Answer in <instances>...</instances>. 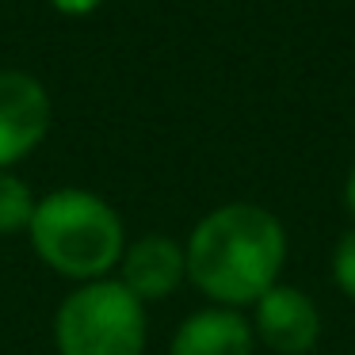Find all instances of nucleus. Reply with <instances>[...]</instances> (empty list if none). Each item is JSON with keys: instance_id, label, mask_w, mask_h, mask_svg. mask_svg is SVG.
I'll list each match as a JSON object with an SVG mask.
<instances>
[{"instance_id": "obj_1", "label": "nucleus", "mask_w": 355, "mask_h": 355, "mask_svg": "<svg viewBox=\"0 0 355 355\" xmlns=\"http://www.w3.org/2000/svg\"><path fill=\"white\" fill-rule=\"evenodd\" d=\"M283 256V225L263 207L233 202L195 225L187 245V275L214 302L245 306L275 286Z\"/></svg>"}, {"instance_id": "obj_5", "label": "nucleus", "mask_w": 355, "mask_h": 355, "mask_svg": "<svg viewBox=\"0 0 355 355\" xmlns=\"http://www.w3.org/2000/svg\"><path fill=\"white\" fill-rule=\"evenodd\" d=\"M256 329H260L263 344L275 347L279 355H306L317 344V321L313 302L294 286H271L268 294H260L256 306Z\"/></svg>"}, {"instance_id": "obj_7", "label": "nucleus", "mask_w": 355, "mask_h": 355, "mask_svg": "<svg viewBox=\"0 0 355 355\" xmlns=\"http://www.w3.org/2000/svg\"><path fill=\"white\" fill-rule=\"evenodd\" d=\"M172 355H252V332L237 313L202 309L180 324Z\"/></svg>"}, {"instance_id": "obj_2", "label": "nucleus", "mask_w": 355, "mask_h": 355, "mask_svg": "<svg viewBox=\"0 0 355 355\" xmlns=\"http://www.w3.org/2000/svg\"><path fill=\"white\" fill-rule=\"evenodd\" d=\"M27 233L42 263L69 279L96 283L123 260V222L92 191L65 187L39 199Z\"/></svg>"}, {"instance_id": "obj_8", "label": "nucleus", "mask_w": 355, "mask_h": 355, "mask_svg": "<svg viewBox=\"0 0 355 355\" xmlns=\"http://www.w3.org/2000/svg\"><path fill=\"white\" fill-rule=\"evenodd\" d=\"M35 199L27 184L12 172H0V233H19L31 225Z\"/></svg>"}, {"instance_id": "obj_4", "label": "nucleus", "mask_w": 355, "mask_h": 355, "mask_svg": "<svg viewBox=\"0 0 355 355\" xmlns=\"http://www.w3.org/2000/svg\"><path fill=\"white\" fill-rule=\"evenodd\" d=\"M50 130V96L31 73H0V168L27 157Z\"/></svg>"}, {"instance_id": "obj_3", "label": "nucleus", "mask_w": 355, "mask_h": 355, "mask_svg": "<svg viewBox=\"0 0 355 355\" xmlns=\"http://www.w3.org/2000/svg\"><path fill=\"white\" fill-rule=\"evenodd\" d=\"M54 340L62 355H141L146 309L123 283L96 279L62 302Z\"/></svg>"}, {"instance_id": "obj_11", "label": "nucleus", "mask_w": 355, "mask_h": 355, "mask_svg": "<svg viewBox=\"0 0 355 355\" xmlns=\"http://www.w3.org/2000/svg\"><path fill=\"white\" fill-rule=\"evenodd\" d=\"M347 207H352V214H355V168H352V176H347Z\"/></svg>"}, {"instance_id": "obj_9", "label": "nucleus", "mask_w": 355, "mask_h": 355, "mask_svg": "<svg viewBox=\"0 0 355 355\" xmlns=\"http://www.w3.org/2000/svg\"><path fill=\"white\" fill-rule=\"evenodd\" d=\"M336 283L344 286V294L355 298V230L344 233V241L336 248Z\"/></svg>"}, {"instance_id": "obj_10", "label": "nucleus", "mask_w": 355, "mask_h": 355, "mask_svg": "<svg viewBox=\"0 0 355 355\" xmlns=\"http://www.w3.org/2000/svg\"><path fill=\"white\" fill-rule=\"evenodd\" d=\"M58 12H65V16H88V12L100 4V0H50Z\"/></svg>"}, {"instance_id": "obj_6", "label": "nucleus", "mask_w": 355, "mask_h": 355, "mask_svg": "<svg viewBox=\"0 0 355 355\" xmlns=\"http://www.w3.org/2000/svg\"><path fill=\"white\" fill-rule=\"evenodd\" d=\"M187 275V252L172 237H141L126 248L123 256V279L119 283L138 302L168 298Z\"/></svg>"}]
</instances>
